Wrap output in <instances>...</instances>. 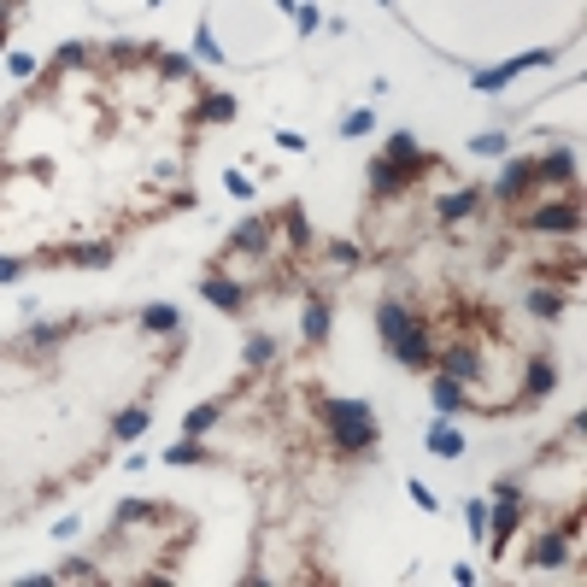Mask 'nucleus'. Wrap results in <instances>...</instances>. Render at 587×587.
I'll return each mask as SVG.
<instances>
[{
	"mask_svg": "<svg viewBox=\"0 0 587 587\" xmlns=\"http://www.w3.org/2000/svg\"><path fill=\"white\" fill-rule=\"evenodd\" d=\"M323 417H329V429H335V440L347 452H358V447H370L376 440V423H370V411L364 405H347V400H329L323 405Z\"/></svg>",
	"mask_w": 587,
	"mask_h": 587,
	"instance_id": "1",
	"label": "nucleus"
},
{
	"mask_svg": "<svg viewBox=\"0 0 587 587\" xmlns=\"http://www.w3.org/2000/svg\"><path fill=\"white\" fill-rule=\"evenodd\" d=\"M534 224H541V229H576V212H570V206H552V212L534 217Z\"/></svg>",
	"mask_w": 587,
	"mask_h": 587,
	"instance_id": "2",
	"label": "nucleus"
},
{
	"mask_svg": "<svg viewBox=\"0 0 587 587\" xmlns=\"http://www.w3.org/2000/svg\"><path fill=\"white\" fill-rule=\"evenodd\" d=\"M206 294H212V300H217V306H229V311L241 306V288H229L224 276H212V282H206Z\"/></svg>",
	"mask_w": 587,
	"mask_h": 587,
	"instance_id": "3",
	"label": "nucleus"
},
{
	"mask_svg": "<svg viewBox=\"0 0 587 587\" xmlns=\"http://www.w3.org/2000/svg\"><path fill=\"white\" fill-rule=\"evenodd\" d=\"M306 335H311V341H323V335H329V311H323V306H311V311H306Z\"/></svg>",
	"mask_w": 587,
	"mask_h": 587,
	"instance_id": "4",
	"label": "nucleus"
},
{
	"mask_svg": "<svg viewBox=\"0 0 587 587\" xmlns=\"http://www.w3.org/2000/svg\"><path fill=\"white\" fill-rule=\"evenodd\" d=\"M529 177H534V170H529V165H511L499 188H505V194H523V182H529Z\"/></svg>",
	"mask_w": 587,
	"mask_h": 587,
	"instance_id": "5",
	"label": "nucleus"
},
{
	"mask_svg": "<svg viewBox=\"0 0 587 587\" xmlns=\"http://www.w3.org/2000/svg\"><path fill=\"white\" fill-rule=\"evenodd\" d=\"M546 388H552V364H534L529 370V394H546Z\"/></svg>",
	"mask_w": 587,
	"mask_h": 587,
	"instance_id": "6",
	"label": "nucleus"
},
{
	"mask_svg": "<svg viewBox=\"0 0 587 587\" xmlns=\"http://www.w3.org/2000/svg\"><path fill=\"white\" fill-rule=\"evenodd\" d=\"M147 429V411H124V417H118V435H141Z\"/></svg>",
	"mask_w": 587,
	"mask_h": 587,
	"instance_id": "7",
	"label": "nucleus"
},
{
	"mask_svg": "<svg viewBox=\"0 0 587 587\" xmlns=\"http://www.w3.org/2000/svg\"><path fill=\"white\" fill-rule=\"evenodd\" d=\"M440 212H447V217H458V212H476V194H452V200L440 206Z\"/></svg>",
	"mask_w": 587,
	"mask_h": 587,
	"instance_id": "8",
	"label": "nucleus"
},
{
	"mask_svg": "<svg viewBox=\"0 0 587 587\" xmlns=\"http://www.w3.org/2000/svg\"><path fill=\"white\" fill-rule=\"evenodd\" d=\"M147 323H153V329H170V323H177V311H170V306H153V311H147Z\"/></svg>",
	"mask_w": 587,
	"mask_h": 587,
	"instance_id": "9",
	"label": "nucleus"
},
{
	"mask_svg": "<svg viewBox=\"0 0 587 587\" xmlns=\"http://www.w3.org/2000/svg\"><path fill=\"white\" fill-rule=\"evenodd\" d=\"M558 552H564V541H558V534H552V541H546L541 552H534V564H558Z\"/></svg>",
	"mask_w": 587,
	"mask_h": 587,
	"instance_id": "10",
	"label": "nucleus"
}]
</instances>
